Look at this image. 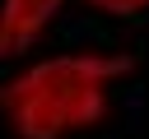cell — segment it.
Instances as JSON below:
<instances>
[{
	"mask_svg": "<svg viewBox=\"0 0 149 139\" xmlns=\"http://www.w3.org/2000/svg\"><path fill=\"white\" fill-rule=\"evenodd\" d=\"M135 70L130 51H65L47 56L0 83V116L19 139L88 134L112 116L107 88Z\"/></svg>",
	"mask_w": 149,
	"mask_h": 139,
	"instance_id": "obj_1",
	"label": "cell"
},
{
	"mask_svg": "<svg viewBox=\"0 0 149 139\" xmlns=\"http://www.w3.org/2000/svg\"><path fill=\"white\" fill-rule=\"evenodd\" d=\"M65 0H0V60L28 56Z\"/></svg>",
	"mask_w": 149,
	"mask_h": 139,
	"instance_id": "obj_2",
	"label": "cell"
},
{
	"mask_svg": "<svg viewBox=\"0 0 149 139\" xmlns=\"http://www.w3.org/2000/svg\"><path fill=\"white\" fill-rule=\"evenodd\" d=\"M88 9L107 14V19H135V14H149V0H84Z\"/></svg>",
	"mask_w": 149,
	"mask_h": 139,
	"instance_id": "obj_3",
	"label": "cell"
}]
</instances>
